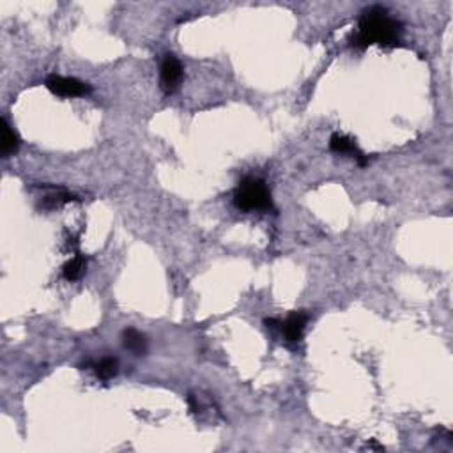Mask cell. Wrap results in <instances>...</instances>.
Masks as SVG:
<instances>
[{
  "label": "cell",
  "instance_id": "cell-1",
  "mask_svg": "<svg viewBox=\"0 0 453 453\" xmlns=\"http://www.w3.org/2000/svg\"><path fill=\"white\" fill-rule=\"evenodd\" d=\"M402 36V23L391 18L384 8L366 9L358 22V31L352 36V46L366 48L371 45L393 46L398 43Z\"/></svg>",
  "mask_w": 453,
  "mask_h": 453
},
{
  "label": "cell",
  "instance_id": "cell-2",
  "mask_svg": "<svg viewBox=\"0 0 453 453\" xmlns=\"http://www.w3.org/2000/svg\"><path fill=\"white\" fill-rule=\"evenodd\" d=\"M234 204L241 211H268L273 209L271 192L262 179L246 178L236 189Z\"/></svg>",
  "mask_w": 453,
  "mask_h": 453
},
{
  "label": "cell",
  "instance_id": "cell-3",
  "mask_svg": "<svg viewBox=\"0 0 453 453\" xmlns=\"http://www.w3.org/2000/svg\"><path fill=\"white\" fill-rule=\"evenodd\" d=\"M46 87L53 94L61 96V98H78V96L91 94V85L80 82L78 78H69V76L50 75L46 78Z\"/></svg>",
  "mask_w": 453,
  "mask_h": 453
},
{
  "label": "cell",
  "instance_id": "cell-4",
  "mask_svg": "<svg viewBox=\"0 0 453 453\" xmlns=\"http://www.w3.org/2000/svg\"><path fill=\"white\" fill-rule=\"evenodd\" d=\"M182 78V66L174 55H166L161 64V89L165 92H174Z\"/></svg>",
  "mask_w": 453,
  "mask_h": 453
},
{
  "label": "cell",
  "instance_id": "cell-5",
  "mask_svg": "<svg viewBox=\"0 0 453 453\" xmlns=\"http://www.w3.org/2000/svg\"><path fill=\"white\" fill-rule=\"evenodd\" d=\"M306 321H308V315L305 312H292L285 321L280 322V328H282L287 344H299L301 342Z\"/></svg>",
  "mask_w": 453,
  "mask_h": 453
},
{
  "label": "cell",
  "instance_id": "cell-6",
  "mask_svg": "<svg viewBox=\"0 0 453 453\" xmlns=\"http://www.w3.org/2000/svg\"><path fill=\"white\" fill-rule=\"evenodd\" d=\"M329 148H331L333 152H338V154L354 156V158L358 159L359 165H365L366 163V156L359 151L354 140H351L349 136L335 133V135L329 138Z\"/></svg>",
  "mask_w": 453,
  "mask_h": 453
},
{
  "label": "cell",
  "instance_id": "cell-7",
  "mask_svg": "<svg viewBox=\"0 0 453 453\" xmlns=\"http://www.w3.org/2000/svg\"><path fill=\"white\" fill-rule=\"evenodd\" d=\"M122 342H124V347L128 351L135 352L136 356L145 354V351H148V340H145V336L133 328L126 329L122 333Z\"/></svg>",
  "mask_w": 453,
  "mask_h": 453
},
{
  "label": "cell",
  "instance_id": "cell-8",
  "mask_svg": "<svg viewBox=\"0 0 453 453\" xmlns=\"http://www.w3.org/2000/svg\"><path fill=\"white\" fill-rule=\"evenodd\" d=\"M18 145H20L18 135H16L15 129H13L11 126H9V122L4 119V121H2V144H0L2 156H4V158H8L9 154L16 152Z\"/></svg>",
  "mask_w": 453,
  "mask_h": 453
},
{
  "label": "cell",
  "instance_id": "cell-9",
  "mask_svg": "<svg viewBox=\"0 0 453 453\" xmlns=\"http://www.w3.org/2000/svg\"><path fill=\"white\" fill-rule=\"evenodd\" d=\"M83 271H85V259H83L80 253L76 257H73L71 261L66 262L64 268H62V275H64V278L69 280V282L78 280L80 276L83 275Z\"/></svg>",
  "mask_w": 453,
  "mask_h": 453
},
{
  "label": "cell",
  "instance_id": "cell-10",
  "mask_svg": "<svg viewBox=\"0 0 453 453\" xmlns=\"http://www.w3.org/2000/svg\"><path fill=\"white\" fill-rule=\"evenodd\" d=\"M94 371H96V375H98L99 379H103V381H108V379H112L113 375L117 374V359H113V358L101 359V361L96 363L94 365Z\"/></svg>",
  "mask_w": 453,
  "mask_h": 453
}]
</instances>
